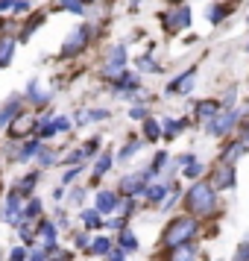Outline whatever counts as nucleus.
<instances>
[{"label":"nucleus","mask_w":249,"mask_h":261,"mask_svg":"<svg viewBox=\"0 0 249 261\" xmlns=\"http://www.w3.org/2000/svg\"><path fill=\"white\" fill-rule=\"evenodd\" d=\"M108 249H112V241H108V238H94L91 252H97V255H108Z\"/></svg>","instance_id":"412c9836"},{"label":"nucleus","mask_w":249,"mask_h":261,"mask_svg":"<svg viewBox=\"0 0 249 261\" xmlns=\"http://www.w3.org/2000/svg\"><path fill=\"white\" fill-rule=\"evenodd\" d=\"M15 6V0H0V12H9Z\"/></svg>","instance_id":"79ce46f5"},{"label":"nucleus","mask_w":249,"mask_h":261,"mask_svg":"<svg viewBox=\"0 0 249 261\" xmlns=\"http://www.w3.org/2000/svg\"><path fill=\"white\" fill-rule=\"evenodd\" d=\"M229 12H232L229 3H214V6H208V21H211V24H223Z\"/></svg>","instance_id":"4468645a"},{"label":"nucleus","mask_w":249,"mask_h":261,"mask_svg":"<svg viewBox=\"0 0 249 261\" xmlns=\"http://www.w3.org/2000/svg\"><path fill=\"white\" fill-rule=\"evenodd\" d=\"M193 83H197V73H193V71H188V73H182L179 80H173L167 91H170V94H188L190 88H193Z\"/></svg>","instance_id":"9b49d317"},{"label":"nucleus","mask_w":249,"mask_h":261,"mask_svg":"<svg viewBox=\"0 0 249 261\" xmlns=\"http://www.w3.org/2000/svg\"><path fill=\"white\" fill-rule=\"evenodd\" d=\"M182 129H185V123H182V120H164V135H167V138H176Z\"/></svg>","instance_id":"4be33fe9"},{"label":"nucleus","mask_w":249,"mask_h":261,"mask_svg":"<svg viewBox=\"0 0 249 261\" xmlns=\"http://www.w3.org/2000/svg\"><path fill=\"white\" fill-rule=\"evenodd\" d=\"M82 220L88 229H100L103 226V217H100V212H94V208H88V212H82Z\"/></svg>","instance_id":"aec40b11"},{"label":"nucleus","mask_w":249,"mask_h":261,"mask_svg":"<svg viewBox=\"0 0 249 261\" xmlns=\"http://www.w3.org/2000/svg\"><path fill=\"white\" fill-rule=\"evenodd\" d=\"M188 24H190V9H188V6H182V9H176V12L167 15L164 30H167V33H179L182 27H188Z\"/></svg>","instance_id":"6e6552de"},{"label":"nucleus","mask_w":249,"mask_h":261,"mask_svg":"<svg viewBox=\"0 0 249 261\" xmlns=\"http://www.w3.org/2000/svg\"><path fill=\"white\" fill-rule=\"evenodd\" d=\"M82 200H85V191H82V188L71 191V205H73V202H82Z\"/></svg>","instance_id":"e433bc0d"},{"label":"nucleus","mask_w":249,"mask_h":261,"mask_svg":"<svg viewBox=\"0 0 249 261\" xmlns=\"http://www.w3.org/2000/svg\"><path fill=\"white\" fill-rule=\"evenodd\" d=\"M115 208H118V197H115L112 191H100V194H97V212L112 214Z\"/></svg>","instance_id":"ddd939ff"},{"label":"nucleus","mask_w":249,"mask_h":261,"mask_svg":"<svg viewBox=\"0 0 249 261\" xmlns=\"http://www.w3.org/2000/svg\"><path fill=\"white\" fill-rule=\"evenodd\" d=\"M197 235V220L193 217H176L173 223L167 226L164 232V244L167 247H176V244H185V241H190V238Z\"/></svg>","instance_id":"f03ea898"},{"label":"nucleus","mask_w":249,"mask_h":261,"mask_svg":"<svg viewBox=\"0 0 249 261\" xmlns=\"http://www.w3.org/2000/svg\"><path fill=\"white\" fill-rule=\"evenodd\" d=\"M144 135H147V141H158L161 138V126L153 118H144Z\"/></svg>","instance_id":"f3484780"},{"label":"nucleus","mask_w":249,"mask_h":261,"mask_svg":"<svg viewBox=\"0 0 249 261\" xmlns=\"http://www.w3.org/2000/svg\"><path fill=\"white\" fill-rule=\"evenodd\" d=\"M36 173H30V176H24V179H18V191H21V194H30V191L36 188Z\"/></svg>","instance_id":"393cba45"},{"label":"nucleus","mask_w":249,"mask_h":261,"mask_svg":"<svg viewBox=\"0 0 249 261\" xmlns=\"http://www.w3.org/2000/svg\"><path fill=\"white\" fill-rule=\"evenodd\" d=\"M197 255H200V249L185 241V244H176V249L167 255V261H197Z\"/></svg>","instance_id":"f8f14e48"},{"label":"nucleus","mask_w":249,"mask_h":261,"mask_svg":"<svg viewBox=\"0 0 249 261\" xmlns=\"http://www.w3.org/2000/svg\"><path fill=\"white\" fill-rule=\"evenodd\" d=\"M240 153H243V144L237 141V144H232V147H229V150L223 153V159L229 162V165H235V162H237V155H240Z\"/></svg>","instance_id":"b1692460"},{"label":"nucleus","mask_w":249,"mask_h":261,"mask_svg":"<svg viewBox=\"0 0 249 261\" xmlns=\"http://www.w3.org/2000/svg\"><path fill=\"white\" fill-rule=\"evenodd\" d=\"M44 258H47V249H44V252H41V249H36V252L30 255V261H44Z\"/></svg>","instance_id":"ea45409f"},{"label":"nucleus","mask_w":249,"mask_h":261,"mask_svg":"<svg viewBox=\"0 0 249 261\" xmlns=\"http://www.w3.org/2000/svg\"><path fill=\"white\" fill-rule=\"evenodd\" d=\"M120 247L126 249V252H135V249H138V241H135L132 232L129 229H123V226H120Z\"/></svg>","instance_id":"6ab92c4d"},{"label":"nucleus","mask_w":249,"mask_h":261,"mask_svg":"<svg viewBox=\"0 0 249 261\" xmlns=\"http://www.w3.org/2000/svg\"><path fill=\"white\" fill-rule=\"evenodd\" d=\"M138 71H150V73H161V68H158V65H155L153 59H138Z\"/></svg>","instance_id":"cd10ccee"},{"label":"nucleus","mask_w":249,"mask_h":261,"mask_svg":"<svg viewBox=\"0 0 249 261\" xmlns=\"http://www.w3.org/2000/svg\"><path fill=\"white\" fill-rule=\"evenodd\" d=\"M24 214H26V217H38V214H41V202H38V200H30V202L24 205Z\"/></svg>","instance_id":"c85d7f7f"},{"label":"nucleus","mask_w":249,"mask_h":261,"mask_svg":"<svg viewBox=\"0 0 249 261\" xmlns=\"http://www.w3.org/2000/svg\"><path fill=\"white\" fill-rule=\"evenodd\" d=\"M200 173H202V165H197V162H188V165H185V176L188 179L200 176Z\"/></svg>","instance_id":"2f4dec72"},{"label":"nucleus","mask_w":249,"mask_h":261,"mask_svg":"<svg viewBox=\"0 0 249 261\" xmlns=\"http://www.w3.org/2000/svg\"><path fill=\"white\" fill-rule=\"evenodd\" d=\"M82 159H85V153H82V150H73V153L68 155V159H65V162H68V165H79V162H82Z\"/></svg>","instance_id":"72a5a7b5"},{"label":"nucleus","mask_w":249,"mask_h":261,"mask_svg":"<svg viewBox=\"0 0 249 261\" xmlns=\"http://www.w3.org/2000/svg\"><path fill=\"white\" fill-rule=\"evenodd\" d=\"M15 56V38H0V68H6Z\"/></svg>","instance_id":"2eb2a0df"},{"label":"nucleus","mask_w":249,"mask_h":261,"mask_svg":"<svg viewBox=\"0 0 249 261\" xmlns=\"http://www.w3.org/2000/svg\"><path fill=\"white\" fill-rule=\"evenodd\" d=\"M129 115H132L135 120H144V118H147V109H144V106H135V109L129 112Z\"/></svg>","instance_id":"c9c22d12"},{"label":"nucleus","mask_w":249,"mask_h":261,"mask_svg":"<svg viewBox=\"0 0 249 261\" xmlns=\"http://www.w3.org/2000/svg\"><path fill=\"white\" fill-rule=\"evenodd\" d=\"M164 191H167V182H161V185H147V188H144V197L150 202H158L164 197Z\"/></svg>","instance_id":"a211bd4d"},{"label":"nucleus","mask_w":249,"mask_h":261,"mask_svg":"<svg viewBox=\"0 0 249 261\" xmlns=\"http://www.w3.org/2000/svg\"><path fill=\"white\" fill-rule=\"evenodd\" d=\"M108 167H112V155H103V159H100V162L94 165V179H97V176H103Z\"/></svg>","instance_id":"bb28decb"},{"label":"nucleus","mask_w":249,"mask_h":261,"mask_svg":"<svg viewBox=\"0 0 249 261\" xmlns=\"http://www.w3.org/2000/svg\"><path fill=\"white\" fill-rule=\"evenodd\" d=\"M138 147H141V141L135 138V141H129L126 147H123V150H120V155H118V159H120V162H129V155H135V153H138Z\"/></svg>","instance_id":"5701e85b"},{"label":"nucleus","mask_w":249,"mask_h":261,"mask_svg":"<svg viewBox=\"0 0 249 261\" xmlns=\"http://www.w3.org/2000/svg\"><path fill=\"white\" fill-rule=\"evenodd\" d=\"M123 68H126V47H123V44H115V47L108 50V56H106L103 73H106V76H118Z\"/></svg>","instance_id":"423d86ee"},{"label":"nucleus","mask_w":249,"mask_h":261,"mask_svg":"<svg viewBox=\"0 0 249 261\" xmlns=\"http://www.w3.org/2000/svg\"><path fill=\"white\" fill-rule=\"evenodd\" d=\"M38 159H41V165H53V162H56L50 150H38Z\"/></svg>","instance_id":"f704fd0d"},{"label":"nucleus","mask_w":249,"mask_h":261,"mask_svg":"<svg viewBox=\"0 0 249 261\" xmlns=\"http://www.w3.org/2000/svg\"><path fill=\"white\" fill-rule=\"evenodd\" d=\"M88 38H91V30H88L85 24L76 27L71 36L65 38V44H62V56H76V53H79L85 44H88Z\"/></svg>","instance_id":"20e7f679"},{"label":"nucleus","mask_w":249,"mask_h":261,"mask_svg":"<svg viewBox=\"0 0 249 261\" xmlns=\"http://www.w3.org/2000/svg\"><path fill=\"white\" fill-rule=\"evenodd\" d=\"M12 261H26V252L24 249H12Z\"/></svg>","instance_id":"a19ab883"},{"label":"nucleus","mask_w":249,"mask_h":261,"mask_svg":"<svg viewBox=\"0 0 249 261\" xmlns=\"http://www.w3.org/2000/svg\"><path fill=\"white\" fill-rule=\"evenodd\" d=\"M214 205H217V188L211 182H197L185 194V208L193 214H208V212H214Z\"/></svg>","instance_id":"f257e3e1"},{"label":"nucleus","mask_w":249,"mask_h":261,"mask_svg":"<svg viewBox=\"0 0 249 261\" xmlns=\"http://www.w3.org/2000/svg\"><path fill=\"white\" fill-rule=\"evenodd\" d=\"M246 47H249V44H246Z\"/></svg>","instance_id":"49530a36"},{"label":"nucleus","mask_w":249,"mask_h":261,"mask_svg":"<svg viewBox=\"0 0 249 261\" xmlns=\"http://www.w3.org/2000/svg\"><path fill=\"white\" fill-rule=\"evenodd\" d=\"M59 9H68V12L82 15V0H59Z\"/></svg>","instance_id":"a878e982"},{"label":"nucleus","mask_w":249,"mask_h":261,"mask_svg":"<svg viewBox=\"0 0 249 261\" xmlns=\"http://www.w3.org/2000/svg\"><path fill=\"white\" fill-rule=\"evenodd\" d=\"M232 261H249V241H243V244L237 247V252H235V258Z\"/></svg>","instance_id":"7c9ffc66"},{"label":"nucleus","mask_w":249,"mask_h":261,"mask_svg":"<svg viewBox=\"0 0 249 261\" xmlns=\"http://www.w3.org/2000/svg\"><path fill=\"white\" fill-rule=\"evenodd\" d=\"M217 103H214V100H202V103H197V115H200V118H205V120H211L214 115H217Z\"/></svg>","instance_id":"dca6fc26"},{"label":"nucleus","mask_w":249,"mask_h":261,"mask_svg":"<svg viewBox=\"0 0 249 261\" xmlns=\"http://www.w3.org/2000/svg\"><path fill=\"white\" fill-rule=\"evenodd\" d=\"M135 212V202L132 200H123V214H132Z\"/></svg>","instance_id":"37998d69"},{"label":"nucleus","mask_w":249,"mask_h":261,"mask_svg":"<svg viewBox=\"0 0 249 261\" xmlns=\"http://www.w3.org/2000/svg\"><path fill=\"white\" fill-rule=\"evenodd\" d=\"M97 150H100V138H94V141H88V144H85V147H82L85 159H88V155H94Z\"/></svg>","instance_id":"473e14b6"},{"label":"nucleus","mask_w":249,"mask_h":261,"mask_svg":"<svg viewBox=\"0 0 249 261\" xmlns=\"http://www.w3.org/2000/svg\"><path fill=\"white\" fill-rule=\"evenodd\" d=\"M211 182H214V188H232L235 185V167L229 165V162L217 165L211 170Z\"/></svg>","instance_id":"0eeeda50"},{"label":"nucleus","mask_w":249,"mask_h":261,"mask_svg":"<svg viewBox=\"0 0 249 261\" xmlns=\"http://www.w3.org/2000/svg\"><path fill=\"white\" fill-rule=\"evenodd\" d=\"M237 118H240V112H235V109H229V112H223V115L217 112L205 129H208V135H226V132L237 123Z\"/></svg>","instance_id":"39448f33"},{"label":"nucleus","mask_w":249,"mask_h":261,"mask_svg":"<svg viewBox=\"0 0 249 261\" xmlns=\"http://www.w3.org/2000/svg\"><path fill=\"white\" fill-rule=\"evenodd\" d=\"M18 115H21V97H9V103L0 109V129H3V126H9Z\"/></svg>","instance_id":"9d476101"},{"label":"nucleus","mask_w":249,"mask_h":261,"mask_svg":"<svg viewBox=\"0 0 249 261\" xmlns=\"http://www.w3.org/2000/svg\"><path fill=\"white\" fill-rule=\"evenodd\" d=\"M21 197H24V194H21L18 188H12L9 194H6V205H3V220H9V223H12L15 217H18V212H21Z\"/></svg>","instance_id":"1a4fd4ad"},{"label":"nucleus","mask_w":249,"mask_h":261,"mask_svg":"<svg viewBox=\"0 0 249 261\" xmlns=\"http://www.w3.org/2000/svg\"><path fill=\"white\" fill-rule=\"evenodd\" d=\"M108 261H126V255H123V252H112V255H108Z\"/></svg>","instance_id":"c03bdc74"},{"label":"nucleus","mask_w":249,"mask_h":261,"mask_svg":"<svg viewBox=\"0 0 249 261\" xmlns=\"http://www.w3.org/2000/svg\"><path fill=\"white\" fill-rule=\"evenodd\" d=\"M82 3H94V0H82Z\"/></svg>","instance_id":"a18cd8bd"},{"label":"nucleus","mask_w":249,"mask_h":261,"mask_svg":"<svg viewBox=\"0 0 249 261\" xmlns=\"http://www.w3.org/2000/svg\"><path fill=\"white\" fill-rule=\"evenodd\" d=\"M150 176H153V170H138V173L123 176V179H120V194H126V197L144 194V188L150 185Z\"/></svg>","instance_id":"7ed1b4c3"},{"label":"nucleus","mask_w":249,"mask_h":261,"mask_svg":"<svg viewBox=\"0 0 249 261\" xmlns=\"http://www.w3.org/2000/svg\"><path fill=\"white\" fill-rule=\"evenodd\" d=\"M76 173H79L76 167H73V170H68V173H65V179H62V182H65V185H73V179H76Z\"/></svg>","instance_id":"58836bf2"},{"label":"nucleus","mask_w":249,"mask_h":261,"mask_svg":"<svg viewBox=\"0 0 249 261\" xmlns=\"http://www.w3.org/2000/svg\"><path fill=\"white\" fill-rule=\"evenodd\" d=\"M12 9H15V12H30V0H18Z\"/></svg>","instance_id":"4c0bfd02"},{"label":"nucleus","mask_w":249,"mask_h":261,"mask_svg":"<svg viewBox=\"0 0 249 261\" xmlns=\"http://www.w3.org/2000/svg\"><path fill=\"white\" fill-rule=\"evenodd\" d=\"M33 153H38V141H30V144H24V150H21V159H18V162H26V159H30Z\"/></svg>","instance_id":"c756f323"}]
</instances>
